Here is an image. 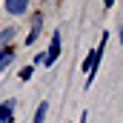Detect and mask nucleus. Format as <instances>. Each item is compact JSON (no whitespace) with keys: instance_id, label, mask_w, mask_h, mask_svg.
I'll use <instances>...</instances> for the list:
<instances>
[{"instance_id":"nucleus-1","label":"nucleus","mask_w":123,"mask_h":123,"mask_svg":"<svg viewBox=\"0 0 123 123\" xmlns=\"http://www.w3.org/2000/svg\"><path fill=\"white\" fill-rule=\"evenodd\" d=\"M106 40H109V31H103L100 34V46H94L92 52H89V57L83 63V72H86V89L94 83V74H97V66L103 60V52H106Z\"/></svg>"},{"instance_id":"nucleus-2","label":"nucleus","mask_w":123,"mask_h":123,"mask_svg":"<svg viewBox=\"0 0 123 123\" xmlns=\"http://www.w3.org/2000/svg\"><path fill=\"white\" fill-rule=\"evenodd\" d=\"M60 52H63V46H60V29H55L52 40H49V49L43 52V66H55L57 57H60Z\"/></svg>"},{"instance_id":"nucleus-3","label":"nucleus","mask_w":123,"mask_h":123,"mask_svg":"<svg viewBox=\"0 0 123 123\" xmlns=\"http://www.w3.org/2000/svg\"><path fill=\"white\" fill-rule=\"evenodd\" d=\"M29 3L31 0H3V9L12 14V17H23L29 12Z\"/></svg>"},{"instance_id":"nucleus-4","label":"nucleus","mask_w":123,"mask_h":123,"mask_svg":"<svg viewBox=\"0 0 123 123\" xmlns=\"http://www.w3.org/2000/svg\"><path fill=\"white\" fill-rule=\"evenodd\" d=\"M40 29H43V12H34L31 14V26H29V34H26V43H34L37 37H40Z\"/></svg>"},{"instance_id":"nucleus-5","label":"nucleus","mask_w":123,"mask_h":123,"mask_svg":"<svg viewBox=\"0 0 123 123\" xmlns=\"http://www.w3.org/2000/svg\"><path fill=\"white\" fill-rule=\"evenodd\" d=\"M14 106H17L14 97H6L0 103V123H14Z\"/></svg>"},{"instance_id":"nucleus-6","label":"nucleus","mask_w":123,"mask_h":123,"mask_svg":"<svg viewBox=\"0 0 123 123\" xmlns=\"http://www.w3.org/2000/svg\"><path fill=\"white\" fill-rule=\"evenodd\" d=\"M12 63H14V46H6V49H0V72H6Z\"/></svg>"},{"instance_id":"nucleus-7","label":"nucleus","mask_w":123,"mask_h":123,"mask_svg":"<svg viewBox=\"0 0 123 123\" xmlns=\"http://www.w3.org/2000/svg\"><path fill=\"white\" fill-rule=\"evenodd\" d=\"M14 34H17V29H14V26H6V29H0V49L12 46V43H14Z\"/></svg>"},{"instance_id":"nucleus-8","label":"nucleus","mask_w":123,"mask_h":123,"mask_svg":"<svg viewBox=\"0 0 123 123\" xmlns=\"http://www.w3.org/2000/svg\"><path fill=\"white\" fill-rule=\"evenodd\" d=\"M46 115H49V100H40V106L34 109V117H31V123H46Z\"/></svg>"},{"instance_id":"nucleus-9","label":"nucleus","mask_w":123,"mask_h":123,"mask_svg":"<svg viewBox=\"0 0 123 123\" xmlns=\"http://www.w3.org/2000/svg\"><path fill=\"white\" fill-rule=\"evenodd\" d=\"M31 74H34V66H23V69H20V80H23V83L31 80Z\"/></svg>"},{"instance_id":"nucleus-10","label":"nucleus","mask_w":123,"mask_h":123,"mask_svg":"<svg viewBox=\"0 0 123 123\" xmlns=\"http://www.w3.org/2000/svg\"><path fill=\"white\" fill-rule=\"evenodd\" d=\"M40 63H43V52H40V55H34V57H31V66H40Z\"/></svg>"},{"instance_id":"nucleus-11","label":"nucleus","mask_w":123,"mask_h":123,"mask_svg":"<svg viewBox=\"0 0 123 123\" xmlns=\"http://www.w3.org/2000/svg\"><path fill=\"white\" fill-rule=\"evenodd\" d=\"M89 120V112H80V123H86Z\"/></svg>"},{"instance_id":"nucleus-12","label":"nucleus","mask_w":123,"mask_h":123,"mask_svg":"<svg viewBox=\"0 0 123 123\" xmlns=\"http://www.w3.org/2000/svg\"><path fill=\"white\" fill-rule=\"evenodd\" d=\"M103 6H106V9H112V6H115V0H103Z\"/></svg>"}]
</instances>
